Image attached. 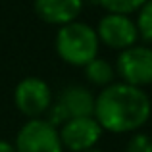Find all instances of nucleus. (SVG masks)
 I'll return each mask as SVG.
<instances>
[{"label":"nucleus","mask_w":152,"mask_h":152,"mask_svg":"<svg viewBox=\"0 0 152 152\" xmlns=\"http://www.w3.org/2000/svg\"><path fill=\"white\" fill-rule=\"evenodd\" d=\"M96 37H98V42H104L110 48L125 50L135 46L139 33H137V25L131 18L119 15V14H108L98 23Z\"/></svg>","instance_id":"nucleus-7"},{"label":"nucleus","mask_w":152,"mask_h":152,"mask_svg":"<svg viewBox=\"0 0 152 152\" xmlns=\"http://www.w3.org/2000/svg\"><path fill=\"white\" fill-rule=\"evenodd\" d=\"M87 152H104V150H98V148H91V150H87Z\"/></svg>","instance_id":"nucleus-15"},{"label":"nucleus","mask_w":152,"mask_h":152,"mask_svg":"<svg viewBox=\"0 0 152 152\" xmlns=\"http://www.w3.org/2000/svg\"><path fill=\"white\" fill-rule=\"evenodd\" d=\"M137 33L145 41L152 42V0H146L139 8V18H137Z\"/></svg>","instance_id":"nucleus-11"},{"label":"nucleus","mask_w":152,"mask_h":152,"mask_svg":"<svg viewBox=\"0 0 152 152\" xmlns=\"http://www.w3.org/2000/svg\"><path fill=\"white\" fill-rule=\"evenodd\" d=\"M60 141L71 152H87L94 148L102 135V129L94 118H73L67 119L60 129Z\"/></svg>","instance_id":"nucleus-6"},{"label":"nucleus","mask_w":152,"mask_h":152,"mask_svg":"<svg viewBox=\"0 0 152 152\" xmlns=\"http://www.w3.org/2000/svg\"><path fill=\"white\" fill-rule=\"evenodd\" d=\"M0 152H15V150H14V146H12L10 142H6V141L0 139Z\"/></svg>","instance_id":"nucleus-14"},{"label":"nucleus","mask_w":152,"mask_h":152,"mask_svg":"<svg viewBox=\"0 0 152 152\" xmlns=\"http://www.w3.org/2000/svg\"><path fill=\"white\" fill-rule=\"evenodd\" d=\"M15 152H64L58 129L45 119H31L15 137Z\"/></svg>","instance_id":"nucleus-3"},{"label":"nucleus","mask_w":152,"mask_h":152,"mask_svg":"<svg viewBox=\"0 0 152 152\" xmlns=\"http://www.w3.org/2000/svg\"><path fill=\"white\" fill-rule=\"evenodd\" d=\"M150 112V98L142 89L125 83H112L94 98L93 118L98 121L100 129L112 133H131L148 121Z\"/></svg>","instance_id":"nucleus-1"},{"label":"nucleus","mask_w":152,"mask_h":152,"mask_svg":"<svg viewBox=\"0 0 152 152\" xmlns=\"http://www.w3.org/2000/svg\"><path fill=\"white\" fill-rule=\"evenodd\" d=\"M118 73L123 83L141 89L142 85L152 83V48L146 46H131L119 52Z\"/></svg>","instance_id":"nucleus-5"},{"label":"nucleus","mask_w":152,"mask_h":152,"mask_svg":"<svg viewBox=\"0 0 152 152\" xmlns=\"http://www.w3.org/2000/svg\"><path fill=\"white\" fill-rule=\"evenodd\" d=\"M60 108L64 110V114L67 115V119L73 118H93L94 114V96L89 89L85 87H67L62 91L58 98Z\"/></svg>","instance_id":"nucleus-9"},{"label":"nucleus","mask_w":152,"mask_h":152,"mask_svg":"<svg viewBox=\"0 0 152 152\" xmlns=\"http://www.w3.org/2000/svg\"><path fill=\"white\" fill-rule=\"evenodd\" d=\"M146 0H98V4L104 6L110 14H119V15H127L131 12L139 10Z\"/></svg>","instance_id":"nucleus-12"},{"label":"nucleus","mask_w":152,"mask_h":152,"mask_svg":"<svg viewBox=\"0 0 152 152\" xmlns=\"http://www.w3.org/2000/svg\"><path fill=\"white\" fill-rule=\"evenodd\" d=\"M14 102L23 115L31 119H41V115H45L52 106L50 87L39 77H25L15 87Z\"/></svg>","instance_id":"nucleus-4"},{"label":"nucleus","mask_w":152,"mask_h":152,"mask_svg":"<svg viewBox=\"0 0 152 152\" xmlns=\"http://www.w3.org/2000/svg\"><path fill=\"white\" fill-rule=\"evenodd\" d=\"M56 52L64 62L71 66H87L91 60L96 58L98 52L96 31L79 21L62 25L56 35Z\"/></svg>","instance_id":"nucleus-2"},{"label":"nucleus","mask_w":152,"mask_h":152,"mask_svg":"<svg viewBox=\"0 0 152 152\" xmlns=\"http://www.w3.org/2000/svg\"><path fill=\"white\" fill-rule=\"evenodd\" d=\"M83 8V0H35V12L46 23L67 25L75 21Z\"/></svg>","instance_id":"nucleus-8"},{"label":"nucleus","mask_w":152,"mask_h":152,"mask_svg":"<svg viewBox=\"0 0 152 152\" xmlns=\"http://www.w3.org/2000/svg\"><path fill=\"white\" fill-rule=\"evenodd\" d=\"M127 152H152V137L145 133H135L127 142Z\"/></svg>","instance_id":"nucleus-13"},{"label":"nucleus","mask_w":152,"mask_h":152,"mask_svg":"<svg viewBox=\"0 0 152 152\" xmlns=\"http://www.w3.org/2000/svg\"><path fill=\"white\" fill-rule=\"evenodd\" d=\"M85 75L89 77L91 83H94V85L108 87V85H112V81H114V67H112L106 60L94 58L85 66Z\"/></svg>","instance_id":"nucleus-10"}]
</instances>
